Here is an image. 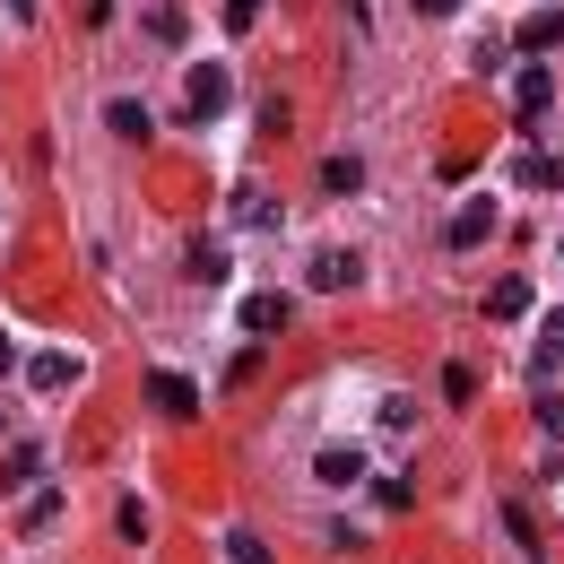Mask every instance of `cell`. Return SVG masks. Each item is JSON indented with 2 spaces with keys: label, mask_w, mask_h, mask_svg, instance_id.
<instances>
[{
  "label": "cell",
  "mask_w": 564,
  "mask_h": 564,
  "mask_svg": "<svg viewBox=\"0 0 564 564\" xmlns=\"http://www.w3.org/2000/svg\"><path fill=\"white\" fill-rule=\"evenodd\" d=\"M148 400H157V408H165V417H200V391H192V382H183V373H165V365H157V373H148Z\"/></svg>",
  "instance_id": "obj_1"
},
{
  "label": "cell",
  "mask_w": 564,
  "mask_h": 564,
  "mask_svg": "<svg viewBox=\"0 0 564 564\" xmlns=\"http://www.w3.org/2000/svg\"><path fill=\"white\" fill-rule=\"evenodd\" d=\"M564 44V9H530L521 18V53H556Z\"/></svg>",
  "instance_id": "obj_2"
},
{
  "label": "cell",
  "mask_w": 564,
  "mask_h": 564,
  "mask_svg": "<svg viewBox=\"0 0 564 564\" xmlns=\"http://www.w3.org/2000/svg\"><path fill=\"white\" fill-rule=\"evenodd\" d=\"M486 234H495V200H469V209L451 218V243H460V252H477Z\"/></svg>",
  "instance_id": "obj_3"
},
{
  "label": "cell",
  "mask_w": 564,
  "mask_h": 564,
  "mask_svg": "<svg viewBox=\"0 0 564 564\" xmlns=\"http://www.w3.org/2000/svg\"><path fill=\"white\" fill-rule=\"evenodd\" d=\"M356 278H365V261H356V252H313V287H356Z\"/></svg>",
  "instance_id": "obj_4"
},
{
  "label": "cell",
  "mask_w": 564,
  "mask_h": 564,
  "mask_svg": "<svg viewBox=\"0 0 564 564\" xmlns=\"http://www.w3.org/2000/svg\"><path fill=\"white\" fill-rule=\"evenodd\" d=\"M513 105H521V113H548V105H556V79H548V70H521V79H513Z\"/></svg>",
  "instance_id": "obj_5"
},
{
  "label": "cell",
  "mask_w": 564,
  "mask_h": 564,
  "mask_svg": "<svg viewBox=\"0 0 564 564\" xmlns=\"http://www.w3.org/2000/svg\"><path fill=\"white\" fill-rule=\"evenodd\" d=\"M313 469H322V486H356V477H365V460H356L347 444H331L322 460H313Z\"/></svg>",
  "instance_id": "obj_6"
},
{
  "label": "cell",
  "mask_w": 564,
  "mask_h": 564,
  "mask_svg": "<svg viewBox=\"0 0 564 564\" xmlns=\"http://www.w3.org/2000/svg\"><path fill=\"white\" fill-rule=\"evenodd\" d=\"M226 96H234V79H226V70H192V113H218Z\"/></svg>",
  "instance_id": "obj_7"
},
{
  "label": "cell",
  "mask_w": 564,
  "mask_h": 564,
  "mask_svg": "<svg viewBox=\"0 0 564 564\" xmlns=\"http://www.w3.org/2000/svg\"><path fill=\"white\" fill-rule=\"evenodd\" d=\"M113 130H122V139H148V130H157V122H148V105H139V96H122V105L105 113Z\"/></svg>",
  "instance_id": "obj_8"
},
{
  "label": "cell",
  "mask_w": 564,
  "mask_h": 564,
  "mask_svg": "<svg viewBox=\"0 0 564 564\" xmlns=\"http://www.w3.org/2000/svg\"><path fill=\"white\" fill-rule=\"evenodd\" d=\"M486 313H495V322H513V313H530V287H521V278H504V287L486 296Z\"/></svg>",
  "instance_id": "obj_9"
},
{
  "label": "cell",
  "mask_w": 564,
  "mask_h": 564,
  "mask_svg": "<svg viewBox=\"0 0 564 564\" xmlns=\"http://www.w3.org/2000/svg\"><path fill=\"white\" fill-rule=\"evenodd\" d=\"M278 322H287V296H252L243 304V331H278Z\"/></svg>",
  "instance_id": "obj_10"
},
{
  "label": "cell",
  "mask_w": 564,
  "mask_h": 564,
  "mask_svg": "<svg viewBox=\"0 0 564 564\" xmlns=\"http://www.w3.org/2000/svg\"><path fill=\"white\" fill-rule=\"evenodd\" d=\"M35 382H44V391H61V382H79V356H35Z\"/></svg>",
  "instance_id": "obj_11"
},
{
  "label": "cell",
  "mask_w": 564,
  "mask_h": 564,
  "mask_svg": "<svg viewBox=\"0 0 564 564\" xmlns=\"http://www.w3.org/2000/svg\"><path fill=\"white\" fill-rule=\"evenodd\" d=\"M322 183H331V192H356V183H365V165H356V157H331V165H322Z\"/></svg>",
  "instance_id": "obj_12"
},
{
  "label": "cell",
  "mask_w": 564,
  "mask_h": 564,
  "mask_svg": "<svg viewBox=\"0 0 564 564\" xmlns=\"http://www.w3.org/2000/svg\"><path fill=\"white\" fill-rule=\"evenodd\" d=\"M192 269H200V278H226V243H209V234H200V243H192Z\"/></svg>",
  "instance_id": "obj_13"
},
{
  "label": "cell",
  "mask_w": 564,
  "mask_h": 564,
  "mask_svg": "<svg viewBox=\"0 0 564 564\" xmlns=\"http://www.w3.org/2000/svg\"><path fill=\"white\" fill-rule=\"evenodd\" d=\"M226 548H234V564H269V548H261V539H252V530H234V539H226Z\"/></svg>",
  "instance_id": "obj_14"
},
{
  "label": "cell",
  "mask_w": 564,
  "mask_h": 564,
  "mask_svg": "<svg viewBox=\"0 0 564 564\" xmlns=\"http://www.w3.org/2000/svg\"><path fill=\"white\" fill-rule=\"evenodd\" d=\"M548 356H564V313H556V322H548Z\"/></svg>",
  "instance_id": "obj_15"
},
{
  "label": "cell",
  "mask_w": 564,
  "mask_h": 564,
  "mask_svg": "<svg viewBox=\"0 0 564 564\" xmlns=\"http://www.w3.org/2000/svg\"><path fill=\"white\" fill-rule=\"evenodd\" d=\"M417 9H426V18H444V9H460V0H417Z\"/></svg>",
  "instance_id": "obj_16"
},
{
  "label": "cell",
  "mask_w": 564,
  "mask_h": 564,
  "mask_svg": "<svg viewBox=\"0 0 564 564\" xmlns=\"http://www.w3.org/2000/svg\"><path fill=\"white\" fill-rule=\"evenodd\" d=\"M9 365H18V347H9V331H0V373H9Z\"/></svg>",
  "instance_id": "obj_17"
},
{
  "label": "cell",
  "mask_w": 564,
  "mask_h": 564,
  "mask_svg": "<svg viewBox=\"0 0 564 564\" xmlns=\"http://www.w3.org/2000/svg\"><path fill=\"white\" fill-rule=\"evenodd\" d=\"M9 9H35V0H9Z\"/></svg>",
  "instance_id": "obj_18"
}]
</instances>
